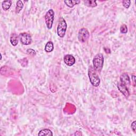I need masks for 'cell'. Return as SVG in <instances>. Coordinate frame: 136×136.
<instances>
[{"label":"cell","instance_id":"cell-1","mask_svg":"<svg viewBox=\"0 0 136 136\" xmlns=\"http://www.w3.org/2000/svg\"><path fill=\"white\" fill-rule=\"evenodd\" d=\"M88 76L92 85L94 87H98L100 84V79L97 72L93 66H90L88 69Z\"/></svg>","mask_w":136,"mask_h":136},{"label":"cell","instance_id":"cell-2","mask_svg":"<svg viewBox=\"0 0 136 136\" xmlns=\"http://www.w3.org/2000/svg\"><path fill=\"white\" fill-rule=\"evenodd\" d=\"M93 65L97 72H100L104 64V56L101 53L96 54L93 59Z\"/></svg>","mask_w":136,"mask_h":136},{"label":"cell","instance_id":"cell-3","mask_svg":"<svg viewBox=\"0 0 136 136\" xmlns=\"http://www.w3.org/2000/svg\"><path fill=\"white\" fill-rule=\"evenodd\" d=\"M67 28V24L65 21V20L61 18L58 24L57 28V33L59 37L63 38L65 35V32Z\"/></svg>","mask_w":136,"mask_h":136},{"label":"cell","instance_id":"cell-4","mask_svg":"<svg viewBox=\"0 0 136 136\" xmlns=\"http://www.w3.org/2000/svg\"><path fill=\"white\" fill-rule=\"evenodd\" d=\"M54 19V12L52 9H50L47 12L45 16V23L48 29H52Z\"/></svg>","mask_w":136,"mask_h":136},{"label":"cell","instance_id":"cell-5","mask_svg":"<svg viewBox=\"0 0 136 136\" xmlns=\"http://www.w3.org/2000/svg\"><path fill=\"white\" fill-rule=\"evenodd\" d=\"M90 34L88 30L86 28H81L78 33V40L81 43H85L89 39Z\"/></svg>","mask_w":136,"mask_h":136},{"label":"cell","instance_id":"cell-6","mask_svg":"<svg viewBox=\"0 0 136 136\" xmlns=\"http://www.w3.org/2000/svg\"><path fill=\"white\" fill-rule=\"evenodd\" d=\"M19 38L21 44L25 45H28L31 43L32 38L30 34L27 32H22L19 34Z\"/></svg>","mask_w":136,"mask_h":136},{"label":"cell","instance_id":"cell-7","mask_svg":"<svg viewBox=\"0 0 136 136\" xmlns=\"http://www.w3.org/2000/svg\"><path fill=\"white\" fill-rule=\"evenodd\" d=\"M64 62L67 66H72L76 62V59L74 56L70 54H67L64 57Z\"/></svg>","mask_w":136,"mask_h":136},{"label":"cell","instance_id":"cell-8","mask_svg":"<svg viewBox=\"0 0 136 136\" xmlns=\"http://www.w3.org/2000/svg\"><path fill=\"white\" fill-rule=\"evenodd\" d=\"M118 88L119 90L122 93L126 98H128L130 95V93L129 92L127 86L120 83L118 84Z\"/></svg>","mask_w":136,"mask_h":136},{"label":"cell","instance_id":"cell-9","mask_svg":"<svg viewBox=\"0 0 136 136\" xmlns=\"http://www.w3.org/2000/svg\"><path fill=\"white\" fill-rule=\"evenodd\" d=\"M120 83L126 86L130 85V80L128 73H123L121 74L120 76Z\"/></svg>","mask_w":136,"mask_h":136},{"label":"cell","instance_id":"cell-10","mask_svg":"<svg viewBox=\"0 0 136 136\" xmlns=\"http://www.w3.org/2000/svg\"><path fill=\"white\" fill-rule=\"evenodd\" d=\"M10 42L13 46H16L18 44V36L16 33H13L10 36Z\"/></svg>","mask_w":136,"mask_h":136},{"label":"cell","instance_id":"cell-11","mask_svg":"<svg viewBox=\"0 0 136 136\" xmlns=\"http://www.w3.org/2000/svg\"><path fill=\"white\" fill-rule=\"evenodd\" d=\"M38 135H50V136H51V135H53V134L51 130H50V129H43V130H40L38 134Z\"/></svg>","mask_w":136,"mask_h":136},{"label":"cell","instance_id":"cell-12","mask_svg":"<svg viewBox=\"0 0 136 136\" xmlns=\"http://www.w3.org/2000/svg\"><path fill=\"white\" fill-rule=\"evenodd\" d=\"M12 5V1L10 0H8V1H4L2 3V8L4 10L6 11L8 10Z\"/></svg>","mask_w":136,"mask_h":136},{"label":"cell","instance_id":"cell-13","mask_svg":"<svg viewBox=\"0 0 136 136\" xmlns=\"http://www.w3.org/2000/svg\"><path fill=\"white\" fill-rule=\"evenodd\" d=\"M53 50H54V45L52 42L50 41L47 42L45 47V51L47 53H50L52 52Z\"/></svg>","mask_w":136,"mask_h":136},{"label":"cell","instance_id":"cell-14","mask_svg":"<svg viewBox=\"0 0 136 136\" xmlns=\"http://www.w3.org/2000/svg\"><path fill=\"white\" fill-rule=\"evenodd\" d=\"M80 2V1H77V0H76V1H72V0H71V1H64L65 4L70 8H73L75 5L79 4Z\"/></svg>","mask_w":136,"mask_h":136},{"label":"cell","instance_id":"cell-15","mask_svg":"<svg viewBox=\"0 0 136 136\" xmlns=\"http://www.w3.org/2000/svg\"><path fill=\"white\" fill-rule=\"evenodd\" d=\"M85 4L88 6V7H92L94 8L96 7L97 6V3L96 1H94V0H87L85 1Z\"/></svg>","mask_w":136,"mask_h":136},{"label":"cell","instance_id":"cell-16","mask_svg":"<svg viewBox=\"0 0 136 136\" xmlns=\"http://www.w3.org/2000/svg\"><path fill=\"white\" fill-rule=\"evenodd\" d=\"M24 7V4L21 1H18L17 2V6L16 9V12L17 13H19L21 11Z\"/></svg>","mask_w":136,"mask_h":136},{"label":"cell","instance_id":"cell-17","mask_svg":"<svg viewBox=\"0 0 136 136\" xmlns=\"http://www.w3.org/2000/svg\"><path fill=\"white\" fill-rule=\"evenodd\" d=\"M120 31L122 33H127L128 32V27L126 25H122L120 27Z\"/></svg>","mask_w":136,"mask_h":136},{"label":"cell","instance_id":"cell-18","mask_svg":"<svg viewBox=\"0 0 136 136\" xmlns=\"http://www.w3.org/2000/svg\"><path fill=\"white\" fill-rule=\"evenodd\" d=\"M130 3H131V1H123V5L124 6V7L126 9H128L129 8V6L130 5Z\"/></svg>","mask_w":136,"mask_h":136},{"label":"cell","instance_id":"cell-19","mask_svg":"<svg viewBox=\"0 0 136 136\" xmlns=\"http://www.w3.org/2000/svg\"><path fill=\"white\" fill-rule=\"evenodd\" d=\"M27 52L29 55H35L36 54V53L35 50H33L32 49H28L27 50Z\"/></svg>","mask_w":136,"mask_h":136},{"label":"cell","instance_id":"cell-20","mask_svg":"<svg viewBox=\"0 0 136 136\" xmlns=\"http://www.w3.org/2000/svg\"><path fill=\"white\" fill-rule=\"evenodd\" d=\"M135 123H136V122H135V121H133V122H132V124H131V127L132 130V131H133L134 133L136 132V130H135V129H136Z\"/></svg>","mask_w":136,"mask_h":136},{"label":"cell","instance_id":"cell-21","mask_svg":"<svg viewBox=\"0 0 136 136\" xmlns=\"http://www.w3.org/2000/svg\"><path fill=\"white\" fill-rule=\"evenodd\" d=\"M82 135V133L79 131H77L75 133H74V135Z\"/></svg>","mask_w":136,"mask_h":136},{"label":"cell","instance_id":"cell-22","mask_svg":"<svg viewBox=\"0 0 136 136\" xmlns=\"http://www.w3.org/2000/svg\"><path fill=\"white\" fill-rule=\"evenodd\" d=\"M132 78L133 80V82L134 83V86H135V76L132 75Z\"/></svg>","mask_w":136,"mask_h":136}]
</instances>
